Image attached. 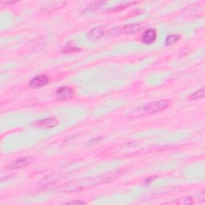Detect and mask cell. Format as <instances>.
<instances>
[{
  "mask_svg": "<svg viewBox=\"0 0 205 205\" xmlns=\"http://www.w3.org/2000/svg\"><path fill=\"white\" fill-rule=\"evenodd\" d=\"M168 107V102L167 100H158V101L151 102L149 104L142 106L139 108H137L135 111H133L134 115H152L155 113L164 111Z\"/></svg>",
  "mask_w": 205,
  "mask_h": 205,
  "instance_id": "obj_1",
  "label": "cell"
},
{
  "mask_svg": "<svg viewBox=\"0 0 205 205\" xmlns=\"http://www.w3.org/2000/svg\"><path fill=\"white\" fill-rule=\"evenodd\" d=\"M142 29L141 26L138 24H131V25H125L120 27L113 28L111 30V34L113 35H132L139 32Z\"/></svg>",
  "mask_w": 205,
  "mask_h": 205,
  "instance_id": "obj_2",
  "label": "cell"
},
{
  "mask_svg": "<svg viewBox=\"0 0 205 205\" xmlns=\"http://www.w3.org/2000/svg\"><path fill=\"white\" fill-rule=\"evenodd\" d=\"M76 95L75 90L72 87L63 86L57 89L56 92V98L59 101H65L72 99Z\"/></svg>",
  "mask_w": 205,
  "mask_h": 205,
  "instance_id": "obj_3",
  "label": "cell"
},
{
  "mask_svg": "<svg viewBox=\"0 0 205 205\" xmlns=\"http://www.w3.org/2000/svg\"><path fill=\"white\" fill-rule=\"evenodd\" d=\"M50 80L49 78L44 75H40V76H36L32 80H30L29 85L32 88H41L44 86L47 85Z\"/></svg>",
  "mask_w": 205,
  "mask_h": 205,
  "instance_id": "obj_4",
  "label": "cell"
},
{
  "mask_svg": "<svg viewBox=\"0 0 205 205\" xmlns=\"http://www.w3.org/2000/svg\"><path fill=\"white\" fill-rule=\"evenodd\" d=\"M59 124V121L55 117H49V118L43 119V120H39V121H36L34 124V126L35 127H39L41 128H45V129H51Z\"/></svg>",
  "mask_w": 205,
  "mask_h": 205,
  "instance_id": "obj_5",
  "label": "cell"
},
{
  "mask_svg": "<svg viewBox=\"0 0 205 205\" xmlns=\"http://www.w3.org/2000/svg\"><path fill=\"white\" fill-rule=\"evenodd\" d=\"M33 161V158L30 157V156H25V157L19 158L12 162L10 164V168L11 169L13 170H17V169H20V168H25L30 165Z\"/></svg>",
  "mask_w": 205,
  "mask_h": 205,
  "instance_id": "obj_6",
  "label": "cell"
},
{
  "mask_svg": "<svg viewBox=\"0 0 205 205\" xmlns=\"http://www.w3.org/2000/svg\"><path fill=\"white\" fill-rule=\"evenodd\" d=\"M157 38V33L155 29L150 28L144 32L142 36V40L146 44H152Z\"/></svg>",
  "mask_w": 205,
  "mask_h": 205,
  "instance_id": "obj_7",
  "label": "cell"
},
{
  "mask_svg": "<svg viewBox=\"0 0 205 205\" xmlns=\"http://www.w3.org/2000/svg\"><path fill=\"white\" fill-rule=\"evenodd\" d=\"M66 3L67 2H61V1L60 2H47L45 3L44 7H43L42 9L45 11H53L59 9V8H62L66 5Z\"/></svg>",
  "mask_w": 205,
  "mask_h": 205,
  "instance_id": "obj_8",
  "label": "cell"
},
{
  "mask_svg": "<svg viewBox=\"0 0 205 205\" xmlns=\"http://www.w3.org/2000/svg\"><path fill=\"white\" fill-rule=\"evenodd\" d=\"M90 35L93 39H100L104 35V30L102 29L101 27L94 28L90 32Z\"/></svg>",
  "mask_w": 205,
  "mask_h": 205,
  "instance_id": "obj_9",
  "label": "cell"
},
{
  "mask_svg": "<svg viewBox=\"0 0 205 205\" xmlns=\"http://www.w3.org/2000/svg\"><path fill=\"white\" fill-rule=\"evenodd\" d=\"M180 39V36L178 35H168L166 39V45L167 46H171L172 44H175L176 43H177L178 41Z\"/></svg>",
  "mask_w": 205,
  "mask_h": 205,
  "instance_id": "obj_10",
  "label": "cell"
},
{
  "mask_svg": "<svg viewBox=\"0 0 205 205\" xmlns=\"http://www.w3.org/2000/svg\"><path fill=\"white\" fill-rule=\"evenodd\" d=\"M203 96H204V88H201L196 91V92H194L192 95H191L189 99L192 100H196L203 98Z\"/></svg>",
  "mask_w": 205,
  "mask_h": 205,
  "instance_id": "obj_11",
  "label": "cell"
},
{
  "mask_svg": "<svg viewBox=\"0 0 205 205\" xmlns=\"http://www.w3.org/2000/svg\"><path fill=\"white\" fill-rule=\"evenodd\" d=\"M132 4H135V2H126V3H124L122 4V5H120V6H117V7H115L111 8L110 11H115V12H117V11H122V10L125 9L126 7H129L130 5H132Z\"/></svg>",
  "mask_w": 205,
  "mask_h": 205,
  "instance_id": "obj_12",
  "label": "cell"
},
{
  "mask_svg": "<svg viewBox=\"0 0 205 205\" xmlns=\"http://www.w3.org/2000/svg\"><path fill=\"white\" fill-rule=\"evenodd\" d=\"M80 51V49L76 47V46H67V47L63 49V52L64 53H73V52H77Z\"/></svg>",
  "mask_w": 205,
  "mask_h": 205,
  "instance_id": "obj_13",
  "label": "cell"
},
{
  "mask_svg": "<svg viewBox=\"0 0 205 205\" xmlns=\"http://www.w3.org/2000/svg\"><path fill=\"white\" fill-rule=\"evenodd\" d=\"M183 201H178L176 202V203H180V204H191V203H193V200H192V198H184L183 199Z\"/></svg>",
  "mask_w": 205,
  "mask_h": 205,
  "instance_id": "obj_14",
  "label": "cell"
},
{
  "mask_svg": "<svg viewBox=\"0 0 205 205\" xmlns=\"http://www.w3.org/2000/svg\"><path fill=\"white\" fill-rule=\"evenodd\" d=\"M67 204H86V202L82 201V200H75V201L67 202Z\"/></svg>",
  "mask_w": 205,
  "mask_h": 205,
  "instance_id": "obj_15",
  "label": "cell"
},
{
  "mask_svg": "<svg viewBox=\"0 0 205 205\" xmlns=\"http://www.w3.org/2000/svg\"><path fill=\"white\" fill-rule=\"evenodd\" d=\"M102 139H104V137H98V138L94 139H91V140L90 141V143H89V144H97V143H99V142H100V141H101Z\"/></svg>",
  "mask_w": 205,
  "mask_h": 205,
  "instance_id": "obj_16",
  "label": "cell"
},
{
  "mask_svg": "<svg viewBox=\"0 0 205 205\" xmlns=\"http://www.w3.org/2000/svg\"><path fill=\"white\" fill-rule=\"evenodd\" d=\"M156 178V176H152V177H149L148 179H145V181H144V183H146V184H149L151 182L154 181L155 180V179Z\"/></svg>",
  "mask_w": 205,
  "mask_h": 205,
  "instance_id": "obj_17",
  "label": "cell"
}]
</instances>
